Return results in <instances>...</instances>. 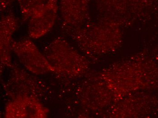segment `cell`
Masks as SVG:
<instances>
[{
	"label": "cell",
	"instance_id": "cell-2",
	"mask_svg": "<svg viewBox=\"0 0 158 118\" xmlns=\"http://www.w3.org/2000/svg\"><path fill=\"white\" fill-rule=\"evenodd\" d=\"M48 111L34 98L20 97L8 104L6 107L7 118H45Z\"/></svg>",
	"mask_w": 158,
	"mask_h": 118
},
{
	"label": "cell",
	"instance_id": "cell-1",
	"mask_svg": "<svg viewBox=\"0 0 158 118\" xmlns=\"http://www.w3.org/2000/svg\"><path fill=\"white\" fill-rule=\"evenodd\" d=\"M24 43V42H23ZM23 49L15 46V51L23 65L30 71L36 74H43L47 72L55 71V68L51 65L46 57L42 55L36 47L31 42H27V47L24 48L21 43H18Z\"/></svg>",
	"mask_w": 158,
	"mask_h": 118
},
{
	"label": "cell",
	"instance_id": "cell-3",
	"mask_svg": "<svg viewBox=\"0 0 158 118\" xmlns=\"http://www.w3.org/2000/svg\"><path fill=\"white\" fill-rule=\"evenodd\" d=\"M55 0H49L38 15L31 18L29 25V34L33 38L40 37L47 33L53 25L56 8Z\"/></svg>",
	"mask_w": 158,
	"mask_h": 118
}]
</instances>
